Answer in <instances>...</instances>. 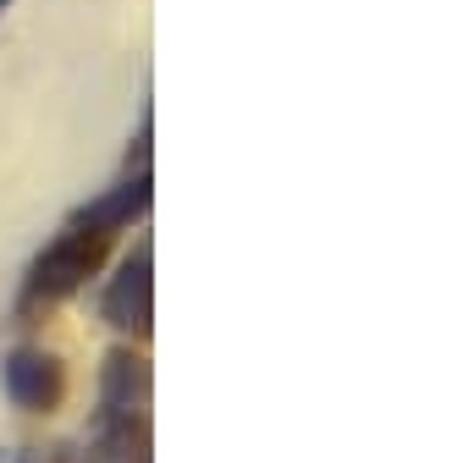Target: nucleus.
<instances>
[{
	"mask_svg": "<svg viewBox=\"0 0 452 463\" xmlns=\"http://www.w3.org/2000/svg\"><path fill=\"white\" fill-rule=\"evenodd\" d=\"M89 463H149V430L138 414H110L99 409L94 441H89Z\"/></svg>",
	"mask_w": 452,
	"mask_h": 463,
	"instance_id": "4",
	"label": "nucleus"
},
{
	"mask_svg": "<svg viewBox=\"0 0 452 463\" xmlns=\"http://www.w3.org/2000/svg\"><path fill=\"white\" fill-rule=\"evenodd\" d=\"M0 12H6V0H0Z\"/></svg>",
	"mask_w": 452,
	"mask_h": 463,
	"instance_id": "7",
	"label": "nucleus"
},
{
	"mask_svg": "<svg viewBox=\"0 0 452 463\" xmlns=\"http://www.w3.org/2000/svg\"><path fill=\"white\" fill-rule=\"evenodd\" d=\"M144 204H149V177H133V183H122L110 199H99L83 221H89L94 232H110V226H127L133 215H144Z\"/></svg>",
	"mask_w": 452,
	"mask_h": 463,
	"instance_id": "5",
	"label": "nucleus"
},
{
	"mask_svg": "<svg viewBox=\"0 0 452 463\" xmlns=\"http://www.w3.org/2000/svg\"><path fill=\"white\" fill-rule=\"evenodd\" d=\"M99 254H105V232H94V226L55 238V243L39 254L33 276H28V298H61V293H72V287L99 265Z\"/></svg>",
	"mask_w": 452,
	"mask_h": 463,
	"instance_id": "1",
	"label": "nucleus"
},
{
	"mask_svg": "<svg viewBox=\"0 0 452 463\" xmlns=\"http://www.w3.org/2000/svg\"><path fill=\"white\" fill-rule=\"evenodd\" d=\"M149 249H138L105 293V320L117 331H149Z\"/></svg>",
	"mask_w": 452,
	"mask_h": 463,
	"instance_id": "2",
	"label": "nucleus"
},
{
	"mask_svg": "<svg viewBox=\"0 0 452 463\" xmlns=\"http://www.w3.org/2000/svg\"><path fill=\"white\" fill-rule=\"evenodd\" d=\"M6 397L17 409H50V402L61 397V370H55V359L33 354V347H17L6 359Z\"/></svg>",
	"mask_w": 452,
	"mask_h": 463,
	"instance_id": "3",
	"label": "nucleus"
},
{
	"mask_svg": "<svg viewBox=\"0 0 452 463\" xmlns=\"http://www.w3.org/2000/svg\"><path fill=\"white\" fill-rule=\"evenodd\" d=\"M144 359H127V354H117L110 359V370H105V409L110 414H133L138 409V397H144Z\"/></svg>",
	"mask_w": 452,
	"mask_h": 463,
	"instance_id": "6",
	"label": "nucleus"
}]
</instances>
